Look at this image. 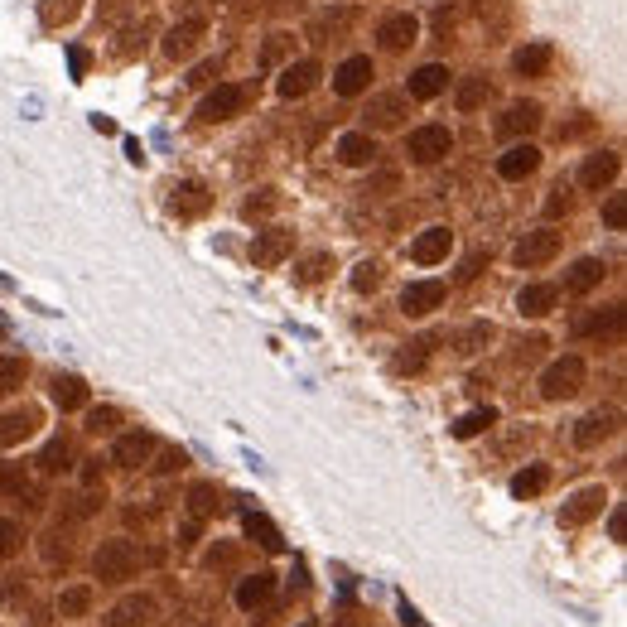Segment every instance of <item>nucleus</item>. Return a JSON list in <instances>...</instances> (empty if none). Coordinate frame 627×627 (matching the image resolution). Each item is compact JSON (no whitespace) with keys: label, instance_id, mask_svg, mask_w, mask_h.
Here are the masks:
<instances>
[{"label":"nucleus","instance_id":"1","mask_svg":"<svg viewBox=\"0 0 627 627\" xmlns=\"http://www.w3.org/2000/svg\"><path fill=\"white\" fill-rule=\"evenodd\" d=\"M136 570H140L136 541H102L97 555H92V574H97L102 584H121V579H131Z\"/></svg>","mask_w":627,"mask_h":627},{"label":"nucleus","instance_id":"2","mask_svg":"<svg viewBox=\"0 0 627 627\" xmlns=\"http://www.w3.org/2000/svg\"><path fill=\"white\" fill-rule=\"evenodd\" d=\"M579 386H584V357L579 353L555 357L546 372H541V396H546V401H570Z\"/></svg>","mask_w":627,"mask_h":627},{"label":"nucleus","instance_id":"3","mask_svg":"<svg viewBox=\"0 0 627 627\" xmlns=\"http://www.w3.org/2000/svg\"><path fill=\"white\" fill-rule=\"evenodd\" d=\"M454 150V136H449V126H415L406 136V155L415 164H439L444 155Z\"/></svg>","mask_w":627,"mask_h":627},{"label":"nucleus","instance_id":"4","mask_svg":"<svg viewBox=\"0 0 627 627\" xmlns=\"http://www.w3.org/2000/svg\"><path fill=\"white\" fill-rule=\"evenodd\" d=\"M555 251H560V232H555V227H536V232H526L517 242L512 261H517L521 271H536V266L555 261Z\"/></svg>","mask_w":627,"mask_h":627},{"label":"nucleus","instance_id":"5","mask_svg":"<svg viewBox=\"0 0 627 627\" xmlns=\"http://www.w3.org/2000/svg\"><path fill=\"white\" fill-rule=\"evenodd\" d=\"M324 78V68L314 63V58H300V63H285L280 68V78H275V92L285 97V102H295V97H309L314 87Z\"/></svg>","mask_w":627,"mask_h":627},{"label":"nucleus","instance_id":"6","mask_svg":"<svg viewBox=\"0 0 627 627\" xmlns=\"http://www.w3.org/2000/svg\"><path fill=\"white\" fill-rule=\"evenodd\" d=\"M290 251H295V232H285V227H266V232H256V242H251V261H256L261 271H275Z\"/></svg>","mask_w":627,"mask_h":627},{"label":"nucleus","instance_id":"7","mask_svg":"<svg viewBox=\"0 0 627 627\" xmlns=\"http://www.w3.org/2000/svg\"><path fill=\"white\" fill-rule=\"evenodd\" d=\"M246 107V92L237 82H222L218 92H208L203 102H198V121H208V126H218V121H232L237 111Z\"/></svg>","mask_w":627,"mask_h":627},{"label":"nucleus","instance_id":"8","mask_svg":"<svg viewBox=\"0 0 627 627\" xmlns=\"http://www.w3.org/2000/svg\"><path fill=\"white\" fill-rule=\"evenodd\" d=\"M541 169V150L531 145V140H521V145H512L507 155H497V174L507 179V184H521V179H531Z\"/></svg>","mask_w":627,"mask_h":627},{"label":"nucleus","instance_id":"9","mask_svg":"<svg viewBox=\"0 0 627 627\" xmlns=\"http://www.w3.org/2000/svg\"><path fill=\"white\" fill-rule=\"evenodd\" d=\"M367 82H372V58L367 54L343 58V63L333 68V92H338V97H357V92H367Z\"/></svg>","mask_w":627,"mask_h":627},{"label":"nucleus","instance_id":"10","mask_svg":"<svg viewBox=\"0 0 627 627\" xmlns=\"http://www.w3.org/2000/svg\"><path fill=\"white\" fill-rule=\"evenodd\" d=\"M444 300H449V285H444V280H415V285H406V295H401V309H406L410 319H420V314L439 309Z\"/></svg>","mask_w":627,"mask_h":627},{"label":"nucleus","instance_id":"11","mask_svg":"<svg viewBox=\"0 0 627 627\" xmlns=\"http://www.w3.org/2000/svg\"><path fill=\"white\" fill-rule=\"evenodd\" d=\"M150 454H155V435H145V430H131V435H121L111 444V464L116 468H145Z\"/></svg>","mask_w":627,"mask_h":627},{"label":"nucleus","instance_id":"12","mask_svg":"<svg viewBox=\"0 0 627 627\" xmlns=\"http://www.w3.org/2000/svg\"><path fill=\"white\" fill-rule=\"evenodd\" d=\"M608 435H618V410H608V406L589 410V415L574 425V444H579V449H594V444H603Z\"/></svg>","mask_w":627,"mask_h":627},{"label":"nucleus","instance_id":"13","mask_svg":"<svg viewBox=\"0 0 627 627\" xmlns=\"http://www.w3.org/2000/svg\"><path fill=\"white\" fill-rule=\"evenodd\" d=\"M449 246H454V232H449V227H425V232L410 242V261H415V266H439V261L449 256Z\"/></svg>","mask_w":627,"mask_h":627},{"label":"nucleus","instance_id":"14","mask_svg":"<svg viewBox=\"0 0 627 627\" xmlns=\"http://www.w3.org/2000/svg\"><path fill=\"white\" fill-rule=\"evenodd\" d=\"M377 39H382V49L401 54V49H410V44L420 39V20H415L410 10H401V15H386L382 25H377Z\"/></svg>","mask_w":627,"mask_h":627},{"label":"nucleus","instance_id":"15","mask_svg":"<svg viewBox=\"0 0 627 627\" xmlns=\"http://www.w3.org/2000/svg\"><path fill=\"white\" fill-rule=\"evenodd\" d=\"M203 34H208V20L203 15H189V20H179V25L164 34V54L169 58H189L198 44H203Z\"/></svg>","mask_w":627,"mask_h":627},{"label":"nucleus","instance_id":"16","mask_svg":"<svg viewBox=\"0 0 627 627\" xmlns=\"http://www.w3.org/2000/svg\"><path fill=\"white\" fill-rule=\"evenodd\" d=\"M603 507H608V492H603V488H579V492L570 497V502H565L560 521H565V526H584V521L599 517Z\"/></svg>","mask_w":627,"mask_h":627},{"label":"nucleus","instance_id":"17","mask_svg":"<svg viewBox=\"0 0 627 627\" xmlns=\"http://www.w3.org/2000/svg\"><path fill=\"white\" fill-rule=\"evenodd\" d=\"M618 155H613V150H599V155H589V160L579 164V184H584V189H608V184H613V179H618Z\"/></svg>","mask_w":627,"mask_h":627},{"label":"nucleus","instance_id":"18","mask_svg":"<svg viewBox=\"0 0 627 627\" xmlns=\"http://www.w3.org/2000/svg\"><path fill=\"white\" fill-rule=\"evenodd\" d=\"M536 126H541V107L536 102H512L497 121V136H531Z\"/></svg>","mask_w":627,"mask_h":627},{"label":"nucleus","instance_id":"19","mask_svg":"<svg viewBox=\"0 0 627 627\" xmlns=\"http://www.w3.org/2000/svg\"><path fill=\"white\" fill-rule=\"evenodd\" d=\"M271 594H275V574H266V570L237 579V608H242V613H256V608L271 599Z\"/></svg>","mask_w":627,"mask_h":627},{"label":"nucleus","instance_id":"20","mask_svg":"<svg viewBox=\"0 0 627 627\" xmlns=\"http://www.w3.org/2000/svg\"><path fill=\"white\" fill-rule=\"evenodd\" d=\"M150 613H155V603L145 599V594H131V599H121L107 618H102V627H145Z\"/></svg>","mask_w":627,"mask_h":627},{"label":"nucleus","instance_id":"21","mask_svg":"<svg viewBox=\"0 0 627 627\" xmlns=\"http://www.w3.org/2000/svg\"><path fill=\"white\" fill-rule=\"evenodd\" d=\"M34 430H39V410H34V406L0 415V449H10V444H25Z\"/></svg>","mask_w":627,"mask_h":627},{"label":"nucleus","instance_id":"22","mask_svg":"<svg viewBox=\"0 0 627 627\" xmlns=\"http://www.w3.org/2000/svg\"><path fill=\"white\" fill-rule=\"evenodd\" d=\"M169 208H174L179 218H198V213H208V189H203L198 179H184V184L169 189Z\"/></svg>","mask_w":627,"mask_h":627},{"label":"nucleus","instance_id":"23","mask_svg":"<svg viewBox=\"0 0 627 627\" xmlns=\"http://www.w3.org/2000/svg\"><path fill=\"white\" fill-rule=\"evenodd\" d=\"M603 275H608V266H603L599 256H584V261H574L570 271H565V290L570 295H589L594 285H603Z\"/></svg>","mask_w":627,"mask_h":627},{"label":"nucleus","instance_id":"24","mask_svg":"<svg viewBox=\"0 0 627 627\" xmlns=\"http://www.w3.org/2000/svg\"><path fill=\"white\" fill-rule=\"evenodd\" d=\"M439 92H449V68H444V63H425V68L410 73V97L430 102V97H439Z\"/></svg>","mask_w":627,"mask_h":627},{"label":"nucleus","instance_id":"25","mask_svg":"<svg viewBox=\"0 0 627 627\" xmlns=\"http://www.w3.org/2000/svg\"><path fill=\"white\" fill-rule=\"evenodd\" d=\"M623 328V304H613V309H594V314H579L570 324L574 338H589V333H618Z\"/></svg>","mask_w":627,"mask_h":627},{"label":"nucleus","instance_id":"26","mask_svg":"<svg viewBox=\"0 0 627 627\" xmlns=\"http://www.w3.org/2000/svg\"><path fill=\"white\" fill-rule=\"evenodd\" d=\"M338 160L353 164V169L377 160V140H372V131H348V136L338 140Z\"/></svg>","mask_w":627,"mask_h":627},{"label":"nucleus","instance_id":"27","mask_svg":"<svg viewBox=\"0 0 627 627\" xmlns=\"http://www.w3.org/2000/svg\"><path fill=\"white\" fill-rule=\"evenodd\" d=\"M367 116V126H401V116H406V97L401 92H382V97H372V107L362 111Z\"/></svg>","mask_w":627,"mask_h":627},{"label":"nucleus","instance_id":"28","mask_svg":"<svg viewBox=\"0 0 627 627\" xmlns=\"http://www.w3.org/2000/svg\"><path fill=\"white\" fill-rule=\"evenodd\" d=\"M555 304H560V290H555V285H526L517 295V309L526 319H541V314H550Z\"/></svg>","mask_w":627,"mask_h":627},{"label":"nucleus","instance_id":"29","mask_svg":"<svg viewBox=\"0 0 627 627\" xmlns=\"http://www.w3.org/2000/svg\"><path fill=\"white\" fill-rule=\"evenodd\" d=\"M435 343H439V333H420V338H410L406 348L396 353V372H420L425 357L435 353Z\"/></svg>","mask_w":627,"mask_h":627},{"label":"nucleus","instance_id":"30","mask_svg":"<svg viewBox=\"0 0 627 627\" xmlns=\"http://www.w3.org/2000/svg\"><path fill=\"white\" fill-rule=\"evenodd\" d=\"M550 58H555V49H550V44H526V49H517L512 68H517L521 78H541V73L550 68Z\"/></svg>","mask_w":627,"mask_h":627},{"label":"nucleus","instance_id":"31","mask_svg":"<svg viewBox=\"0 0 627 627\" xmlns=\"http://www.w3.org/2000/svg\"><path fill=\"white\" fill-rule=\"evenodd\" d=\"M92 584H68L63 594H58V618H87L92 613Z\"/></svg>","mask_w":627,"mask_h":627},{"label":"nucleus","instance_id":"32","mask_svg":"<svg viewBox=\"0 0 627 627\" xmlns=\"http://www.w3.org/2000/svg\"><path fill=\"white\" fill-rule=\"evenodd\" d=\"M488 92H492V82L483 78V73H468V78L459 82V92H454V107H459V111H478L483 102H488Z\"/></svg>","mask_w":627,"mask_h":627},{"label":"nucleus","instance_id":"33","mask_svg":"<svg viewBox=\"0 0 627 627\" xmlns=\"http://www.w3.org/2000/svg\"><path fill=\"white\" fill-rule=\"evenodd\" d=\"M39 468H44V473H68V468H73V439H49V444H44V449H39Z\"/></svg>","mask_w":627,"mask_h":627},{"label":"nucleus","instance_id":"34","mask_svg":"<svg viewBox=\"0 0 627 627\" xmlns=\"http://www.w3.org/2000/svg\"><path fill=\"white\" fill-rule=\"evenodd\" d=\"M550 488V468L546 464H526L512 478V497H541V492Z\"/></svg>","mask_w":627,"mask_h":627},{"label":"nucleus","instance_id":"35","mask_svg":"<svg viewBox=\"0 0 627 627\" xmlns=\"http://www.w3.org/2000/svg\"><path fill=\"white\" fill-rule=\"evenodd\" d=\"M54 401L58 410H82L87 406V382L82 377H54Z\"/></svg>","mask_w":627,"mask_h":627},{"label":"nucleus","instance_id":"36","mask_svg":"<svg viewBox=\"0 0 627 627\" xmlns=\"http://www.w3.org/2000/svg\"><path fill=\"white\" fill-rule=\"evenodd\" d=\"M242 526H246V536H251V541H261L266 550H280V531H275L271 517H261V512H246Z\"/></svg>","mask_w":627,"mask_h":627},{"label":"nucleus","instance_id":"37","mask_svg":"<svg viewBox=\"0 0 627 627\" xmlns=\"http://www.w3.org/2000/svg\"><path fill=\"white\" fill-rule=\"evenodd\" d=\"M78 10H82V0H44V5H39V15H44V25H49V29L73 25V20H78Z\"/></svg>","mask_w":627,"mask_h":627},{"label":"nucleus","instance_id":"38","mask_svg":"<svg viewBox=\"0 0 627 627\" xmlns=\"http://www.w3.org/2000/svg\"><path fill=\"white\" fill-rule=\"evenodd\" d=\"M29 377V362L15 353H0V391H20Z\"/></svg>","mask_w":627,"mask_h":627},{"label":"nucleus","instance_id":"39","mask_svg":"<svg viewBox=\"0 0 627 627\" xmlns=\"http://www.w3.org/2000/svg\"><path fill=\"white\" fill-rule=\"evenodd\" d=\"M348 25H353V10H338V15H319V20L309 25V39H314V44H328V34H343Z\"/></svg>","mask_w":627,"mask_h":627},{"label":"nucleus","instance_id":"40","mask_svg":"<svg viewBox=\"0 0 627 627\" xmlns=\"http://www.w3.org/2000/svg\"><path fill=\"white\" fill-rule=\"evenodd\" d=\"M488 425H497V410H468L464 420L454 425V439H473V435H483Z\"/></svg>","mask_w":627,"mask_h":627},{"label":"nucleus","instance_id":"41","mask_svg":"<svg viewBox=\"0 0 627 627\" xmlns=\"http://www.w3.org/2000/svg\"><path fill=\"white\" fill-rule=\"evenodd\" d=\"M213 497H218V488H213V483H193V488H189V517L193 521H208V512H213Z\"/></svg>","mask_w":627,"mask_h":627},{"label":"nucleus","instance_id":"42","mask_svg":"<svg viewBox=\"0 0 627 627\" xmlns=\"http://www.w3.org/2000/svg\"><path fill=\"white\" fill-rule=\"evenodd\" d=\"M488 343H492V324H468L459 333V353H483Z\"/></svg>","mask_w":627,"mask_h":627},{"label":"nucleus","instance_id":"43","mask_svg":"<svg viewBox=\"0 0 627 627\" xmlns=\"http://www.w3.org/2000/svg\"><path fill=\"white\" fill-rule=\"evenodd\" d=\"M116 425H121V410H116V406H97V410H87V430H92V435H111Z\"/></svg>","mask_w":627,"mask_h":627},{"label":"nucleus","instance_id":"44","mask_svg":"<svg viewBox=\"0 0 627 627\" xmlns=\"http://www.w3.org/2000/svg\"><path fill=\"white\" fill-rule=\"evenodd\" d=\"M382 285V266L377 261H362V266H353V290L357 295H372Z\"/></svg>","mask_w":627,"mask_h":627},{"label":"nucleus","instance_id":"45","mask_svg":"<svg viewBox=\"0 0 627 627\" xmlns=\"http://www.w3.org/2000/svg\"><path fill=\"white\" fill-rule=\"evenodd\" d=\"M328 266H333V256H328V251H314V256H304L300 261V280L304 285H314V280H324L328 275Z\"/></svg>","mask_w":627,"mask_h":627},{"label":"nucleus","instance_id":"46","mask_svg":"<svg viewBox=\"0 0 627 627\" xmlns=\"http://www.w3.org/2000/svg\"><path fill=\"white\" fill-rule=\"evenodd\" d=\"M275 203H280V193H275V189H261V193H251V198L242 203V213H246V218H266Z\"/></svg>","mask_w":627,"mask_h":627},{"label":"nucleus","instance_id":"47","mask_svg":"<svg viewBox=\"0 0 627 627\" xmlns=\"http://www.w3.org/2000/svg\"><path fill=\"white\" fill-rule=\"evenodd\" d=\"M0 603H5V608H20V603H29V584L20 579V574H10V579L0 584Z\"/></svg>","mask_w":627,"mask_h":627},{"label":"nucleus","instance_id":"48","mask_svg":"<svg viewBox=\"0 0 627 627\" xmlns=\"http://www.w3.org/2000/svg\"><path fill=\"white\" fill-rule=\"evenodd\" d=\"M603 222H608L613 232H623L627 227V193H613V198L603 203Z\"/></svg>","mask_w":627,"mask_h":627},{"label":"nucleus","instance_id":"49","mask_svg":"<svg viewBox=\"0 0 627 627\" xmlns=\"http://www.w3.org/2000/svg\"><path fill=\"white\" fill-rule=\"evenodd\" d=\"M0 492H15V497H34L25 478H20V468L15 464H0Z\"/></svg>","mask_w":627,"mask_h":627},{"label":"nucleus","instance_id":"50","mask_svg":"<svg viewBox=\"0 0 627 627\" xmlns=\"http://www.w3.org/2000/svg\"><path fill=\"white\" fill-rule=\"evenodd\" d=\"M20 541H25V531H20L15 521H5V517H0V560H10V555L20 550Z\"/></svg>","mask_w":627,"mask_h":627},{"label":"nucleus","instance_id":"51","mask_svg":"<svg viewBox=\"0 0 627 627\" xmlns=\"http://www.w3.org/2000/svg\"><path fill=\"white\" fill-rule=\"evenodd\" d=\"M295 49V39L290 34H271V44H266V54H261V63H280V58Z\"/></svg>","mask_w":627,"mask_h":627},{"label":"nucleus","instance_id":"52","mask_svg":"<svg viewBox=\"0 0 627 627\" xmlns=\"http://www.w3.org/2000/svg\"><path fill=\"white\" fill-rule=\"evenodd\" d=\"M560 213H570V189L565 184H555L546 198V218H560Z\"/></svg>","mask_w":627,"mask_h":627},{"label":"nucleus","instance_id":"53","mask_svg":"<svg viewBox=\"0 0 627 627\" xmlns=\"http://www.w3.org/2000/svg\"><path fill=\"white\" fill-rule=\"evenodd\" d=\"M184 464H189V459H184V449H164L155 468H160V473H174V468H184Z\"/></svg>","mask_w":627,"mask_h":627},{"label":"nucleus","instance_id":"54","mask_svg":"<svg viewBox=\"0 0 627 627\" xmlns=\"http://www.w3.org/2000/svg\"><path fill=\"white\" fill-rule=\"evenodd\" d=\"M213 73H218V63H198V68L189 73V87H203V82L213 78Z\"/></svg>","mask_w":627,"mask_h":627},{"label":"nucleus","instance_id":"55","mask_svg":"<svg viewBox=\"0 0 627 627\" xmlns=\"http://www.w3.org/2000/svg\"><path fill=\"white\" fill-rule=\"evenodd\" d=\"M82 483H87V488H97V483H102V459H87V468H82Z\"/></svg>","mask_w":627,"mask_h":627},{"label":"nucleus","instance_id":"56","mask_svg":"<svg viewBox=\"0 0 627 627\" xmlns=\"http://www.w3.org/2000/svg\"><path fill=\"white\" fill-rule=\"evenodd\" d=\"M478 271H483V251H473V256H468V261H464V271H459V280H473Z\"/></svg>","mask_w":627,"mask_h":627},{"label":"nucleus","instance_id":"57","mask_svg":"<svg viewBox=\"0 0 627 627\" xmlns=\"http://www.w3.org/2000/svg\"><path fill=\"white\" fill-rule=\"evenodd\" d=\"M608 531H613V541H623V531H627V517H623V507L613 512V521H608Z\"/></svg>","mask_w":627,"mask_h":627}]
</instances>
